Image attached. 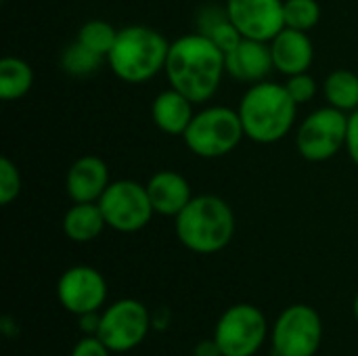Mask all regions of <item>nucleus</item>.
Listing matches in <instances>:
<instances>
[{
  "label": "nucleus",
  "instance_id": "1",
  "mask_svg": "<svg viewBox=\"0 0 358 356\" xmlns=\"http://www.w3.org/2000/svg\"><path fill=\"white\" fill-rule=\"evenodd\" d=\"M164 73L168 84L193 103H208L227 76L224 52L199 31L180 36L170 42Z\"/></svg>",
  "mask_w": 358,
  "mask_h": 356
},
{
  "label": "nucleus",
  "instance_id": "12",
  "mask_svg": "<svg viewBox=\"0 0 358 356\" xmlns=\"http://www.w3.org/2000/svg\"><path fill=\"white\" fill-rule=\"evenodd\" d=\"M283 2L285 0H227L224 8L243 38L271 42L285 27Z\"/></svg>",
  "mask_w": 358,
  "mask_h": 356
},
{
  "label": "nucleus",
  "instance_id": "10",
  "mask_svg": "<svg viewBox=\"0 0 358 356\" xmlns=\"http://www.w3.org/2000/svg\"><path fill=\"white\" fill-rule=\"evenodd\" d=\"M151 329L153 323L149 308L134 298H122L101 313L96 336L111 353L124 355L138 348Z\"/></svg>",
  "mask_w": 358,
  "mask_h": 356
},
{
  "label": "nucleus",
  "instance_id": "25",
  "mask_svg": "<svg viewBox=\"0 0 358 356\" xmlns=\"http://www.w3.org/2000/svg\"><path fill=\"white\" fill-rule=\"evenodd\" d=\"M21 187H23V180H21V172L17 164L4 155L0 159V204L2 206L13 204L19 197Z\"/></svg>",
  "mask_w": 358,
  "mask_h": 356
},
{
  "label": "nucleus",
  "instance_id": "23",
  "mask_svg": "<svg viewBox=\"0 0 358 356\" xmlns=\"http://www.w3.org/2000/svg\"><path fill=\"white\" fill-rule=\"evenodd\" d=\"M117 31L109 21L105 19H90L86 21L80 29H78V36L76 40L82 42L84 46H88L90 50L103 55L107 59L109 50L113 48L115 40H117Z\"/></svg>",
  "mask_w": 358,
  "mask_h": 356
},
{
  "label": "nucleus",
  "instance_id": "13",
  "mask_svg": "<svg viewBox=\"0 0 358 356\" xmlns=\"http://www.w3.org/2000/svg\"><path fill=\"white\" fill-rule=\"evenodd\" d=\"M109 185V168L99 155L78 157L65 176V191L73 204H96Z\"/></svg>",
  "mask_w": 358,
  "mask_h": 356
},
{
  "label": "nucleus",
  "instance_id": "7",
  "mask_svg": "<svg viewBox=\"0 0 358 356\" xmlns=\"http://www.w3.org/2000/svg\"><path fill=\"white\" fill-rule=\"evenodd\" d=\"M323 342L321 315L308 304H292L279 313L271 329L275 356H315Z\"/></svg>",
  "mask_w": 358,
  "mask_h": 356
},
{
  "label": "nucleus",
  "instance_id": "29",
  "mask_svg": "<svg viewBox=\"0 0 358 356\" xmlns=\"http://www.w3.org/2000/svg\"><path fill=\"white\" fill-rule=\"evenodd\" d=\"M80 321V329L84 336H96L99 332V323H101V313H86L78 317Z\"/></svg>",
  "mask_w": 358,
  "mask_h": 356
},
{
  "label": "nucleus",
  "instance_id": "9",
  "mask_svg": "<svg viewBox=\"0 0 358 356\" xmlns=\"http://www.w3.org/2000/svg\"><path fill=\"white\" fill-rule=\"evenodd\" d=\"M99 206L107 227L117 233H138L155 216L147 185L130 178L111 180V185L99 199Z\"/></svg>",
  "mask_w": 358,
  "mask_h": 356
},
{
  "label": "nucleus",
  "instance_id": "24",
  "mask_svg": "<svg viewBox=\"0 0 358 356\" xmlns=\"http://www.w3.org/2000/svg\"><path fill=\"white\" fill-rule=\"evenodd\" d=\"M283 17L285 27L310 31L321 21V6L317 0H285Z\"/></svg>",
  "mask_w": 358,
  "mask_h": 356
},
{
  "label": "nucleus",
  "instance_id": "6",
  "mask_svg": "<svg viewBox=\"0 0 358 356\" xmlns=\"http://www.w3.org/2000/svg\"><path fill=\"white\" fill-rule=\"evenodd\" d=\"M346 134L348 113L325 105L302 120L296 132V147L306 162L321 164L346 149Z\"/></svg>",
  "mask_w": 358,
  "mask_h": 356
},
{
  "label": "nucleus",
  "instance_id": "17",
  "mask_svg": "<svg viewBox=\"0 0 358 356\" xmlns=\"http://www.w3.org/2000/svg\"><path fill=\"white\" fill-rule=\"evenodd\" d=\"M193 105L195 103L189 97H185L182 92L170 86L153 99L151 120L164 134L182 136L195 115Z\"/></svg>",
  "mask_w": 358,
  "mask_h": 356
},
{
  "label": "nucleus",
  "instance_id": "14",
  "mask_svg": "<svg viewBox=\"0 0 358 356\" xmlns=\"http://www.w3.org/2000/svg\"><path fill=\"white\" fill-rule=\"evenodd\" d=\"M227 76L243 84H258L268 80V73L275 69L273 52L268 42L243 38L233 50L224 52Z\"/></svg>",
  "mask_w": 358,
  "mask_h": 356
},
{
  "label": "nucleus",
  "instance_id": "11",
  "mask_svg": "<svg viewBox=\"0 0 358 356\" xmlns=\"http://www.w3.org/2000/svg\"><path fill=\"white\" fill-rule=\"evenodd\" d=\"M107 294L109 287L105 277L101 271L88 264H76L67 269L57 281L59 304L76 317L99 313L107 302Z\"/></svg>",
  "mask_w": 358,
  "mask_h": 356
},
{
  "label": "nucleus",
  "instance_id": "8",
  "mask_svg": "<svg viewBox=\"0 0 358 356\" xmlns=\"http://www.w3.org/2000/svg\"><path fill=\"white\" fill-rule=\"evenodd\" d=\"M212 338L222 356H254L268 338V323L258 306L241 302L220 315Z\"/></svg>",
  "mask_w": 358,
  "mask_h": 356
},
{
  "label": "nucleus",
  "instance_id": "30",
  "mask_svg": "<svg viewBox=\"0 0 358 356\" xmlns=\"http://www.w3.org/2000/svg\"><path fill=\"white\" fill-rule=\"evenodd\" d=\"M193 356H222V353H220V348H218L216 340H214V338H210V340H201V342H197V344H195V348H193Z\"/></svg>",
  "mask_w": 358,
  "mask_h": 356
},
{
  "label": "nucleus",
  "instance_id": "21",
  "mask_svg": "<svg viewBox=\"0 0 358 356\" xmlns=\"http://www.w3.org/2000/svg\"><path fill=\"white\" fill-rule=\"evenodd\" d=\"M327 105L352 113L358 109V76L350 69H336L323 82Z\"/></svg>",
  "mask_w": 358,
  "mask_h": 356
},
{
  "label": "nucleus",
  "instance_id": "3",
  "mask_svg": "<svg viewBox=\"0 0 358 356\" xmlns=\"http://www.w3.org/2000/svg\"><path fill=\"white\" fill-rule=\"evenodd\" d=\"M235 227L233 208L218 195H193L174 218V233L180 245L201 256L222 252L233 241Z\"/></svg>",
  "mask_w": 358,
  "mask_h": 356
},
{
  "label": "nucleus",
  "instance_id": "4",
  "mask_svg": "<svg viewBox=\"0 0 358 356\" xmlns=\"http://www.w3.org/2000/svg\"><path fill=\"white\" fill-rule=\"evenodd\" d=\"M170 52L168 38L147 25H128L107 55V65L126 84H145L166 69Z\"/></svg>",
  "mask_w": 358,
  "mask_h": 356
},
{
  "label": "nucleus",
  "instance_id": "18",
  "mask_svg": "<svg viewBox=\"0 0 358 356\" xmlns=\"http://www.w3.org/2000/svg\"><path fill=\"white\" fill-rule=\"evenodd\" d=\"M107 229L105 216L96 204H73L63 216V233L76 243H88Z\"/></svg>",
  "mask_w": 358,
  "mask_h": 356
},
{
  "label": "nucleus",
  "instance_id": "32",
  "mask_svg": "<svg viewBox=\"0 0 358 356\" xmlns=\"http://www.w3.org/2000/svg\"><path fill=\"white\" fill-rule=\"evenodd\" d=\"M352 313H355V319H357L358 323V294L355 296V302H352Z\"/></svg>",
  "mask_w": 358,
  "mask_h": 356
},
{
  "label": "nucleus",
  "instance_id": "27",
  "mask_svg": "<svg viewBox=\"0 0 358 356\" xmlns=\"http://www.w3.org/2000/svg\"><path fill=\"white\" fill-rule=\"evenodd\" d=\"M113 353L105 346V342L99 336H84L76 342L69 356H111Z\"/></svg>",
  "mask_w": 358,
  "mask_h": 356
},
{
  "label": "nucleus",
  "instance_id": "26",
  "mask_svg": "<svg viewBox=\"0 0 358 356\" xmlns=\"http://www.w3.org/2000/svg\"><path fill=\"white\" fill-rule=\"evenodd\" d=\"M285 88H287L289 97H292L298 105L310 103V101L317 97V92H319V84H317V80H315L308 71L289 76L287 82H285Z\"/></svg>",
  "mask_w": 358,
  "mask_h": 356
},
{
  "label": "nucleus",
  "instance_id": "5",
  "mask_svg": "<svg viewBox=\"0 0 358 356\" xmlns=\"http://www.w3.org/2000/svg\"><path fill=\"white\" fill-rule=\"evenodd\" d=\"M243 138L245 130L239 111L224 105H210L197 111L182 134L187 149L201 159L224 157L233 153Z\"/></svg>",
  "mask_w": 358,
  "mask_h": 356
},
{
  "label": "nucleus",
  "instance_id": "28",
  "mask_svg": "<svg viewBox=\"0 0 358 356\" xmlns=\"http://www.w3.org/2000/svg\"><path fill=\"white\" fill-rule=\"evenodd\" d=\"M346 153L358 166V109L348 113V134H346Z\"/></svg>",
  "mask_w": 358,
  "mask_h": 356
},
{
  "label": "nucleus",
  "instance_id": "15",
  "mask_svg": "<svg viewBox=\"0 0 358 356\" xmlns=\"http://www.w3.org/2000/svg\"><path fill=\"white\" fill-rule=\"evenodd\" d=\"M268 44L275 69L285 78L308 71L315 61V46L308 38V31L283 27Z\"/></svg>",
  "mask_w": 358,
  "mask_h": 356
},
{
  "label": "nucleus",
  "instance_id": "22",
  "mask_svg": "<svg viewBox=\"0 0 358 356\" xmlns=\"http://www.w3.org/2000/svg\"><path fill=\"white\" fill-rule=\"evenodd\" d=\"M103 61H107L103 55L90 50L88 46H84L82 42H71L69 46L63 48L61 57H59V65L65 73L76 76V78H86L99 71V67L103 65Z\"/></svg>",
  "mask_w": 358,
  "mask_h": 356
},
{
  "label": "nucleus",
  "instance_id": "31",
  "mask_svg": "<svg viewBox=\"0 0 358 356\" xmlns=\"http://www.w3.org/2000/svg\"><path fill=\"white\" fill-rule=\"evenodd\" d=\"M151 323H153V329L162 332L168 327L170 323V313L168 311H157V313H151Z\"/></svg>",
  "mask_w": 358,
  "mask_h": 356
},
{
  "label": "nucleus",
  "instance_id": "20",
  "mask_svg": "<svg viewBox=\"0 0 358 356\" xmlns=\"http://www.w3.org/2000/svg\"><path fill=\"white\" fill-rule=\"evenodd\" d=\"M34 86V69L27 61L6 55L0 61V99L19 101Z\"/></svg>",
  "mask_w": 358,
  "mask_h": 356
},
{
  "label": "nucleus",
  "instance_id": "2",
  "mask_svg": "<svg viewBox=\"0 0 358 356\" xmlns=\"http://www.w3.org/2000/svg\"><path fill=\"white\" fill-rule=\"evenodd\" d=\"M298 107L300 105L289 97L285 84L271 80L252 84L237 107L245 138L258 145L279 143L294 128Z\"/></svg>",
  "mask_w": 358,
  "mask_h": 356
},
{
  "label": "nucleus",
  "instance_id": "19",
  "mask_svg": "<svg viewBox=\"0 0 358 356\" xmlns=\"http://www.w3.org/2000/svg\"><path fill=\"white\" fill-rule=\"evenodd\" d=\"M197 25H199L197 31L203 34V36H208L222 52L233 50L243 40V36L239 34V29L235 27V23L229 19L227 8H216V6L201 8L199 19H197Z\"/></svg>",
  "mask_w": 358,
  "mask_h": 356
},
{
  "label": "nucleus",
  "instance_id": "16",
  "mask_svg": "<svg viewBox=\"0 0 358 356\" xmlns=\"http://www.w3.org/2000/svg\"><path fill=\"white\" fill-rule=\"evenodd\" d=\"M147 193L155 214L176 218L193 199L189 180L176 170H157L147 180Z\"/></svg>",
  "mask_w": 358,
  "mask_h": 356
}]
</instances>
